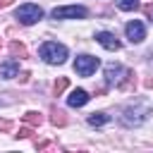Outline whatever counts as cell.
<instances>
[{"mask_svg":"<svg viewBox=\"0 0 153 153\" xmlns=\"http://www.w3.org/2000/svg\"><path fill=\"white\" fill-rule=\"evenodd\" d=\"M131 69L117 65V62H110L105 65V84L108 86H117V88H129L131 86Z\"/></svg>","mask_w":153,"mask_h":153,"instance_id":"cell-1","label":"cell"},{"mask_svg":"<svg viewBox=\"0 0 153 153\" xmlns=\"http://www.w3.org/2000/svg\"><path fill=\"white\" fill-rule=\"evenodd\" d=\"M38 53H41L43 62H48V65H62L67 60V48L57 41H45Z\"/></svg>","mask_w":153,"mask_h":153,"instance_id":"cell-2","label":"cell"},{"mask_svg":"<svg viewBox=\"0 0 153 153\" xmlns=\"http://www.w3.org/2000/svg\"><path fill=\"white\" fill-rule=\"evenodd\" d=\"M146 115H148V108L146 105H129V108H124V112H122V117H120V122L124 124V127H141L143 122H146Z\"/></svg>","mask_w":153,"mask_h":153,"instance_id":"cell-3","label":"cell"},{"mask_svg":"<svg viewBox=\"0 0 153 153\" xmlns=\"http://www.w3.org/2000/svg\"><path fill=\"white\" fill-rule=\"evenodd\" d=\"M14 17L19 19V24H24V26H31V24H36V22H41V19H43V10H41L38 5H31V2H26V5H19V7H17Z\"/></svg>","mask_w":153,"mask_h":153,"instance_id":"cell-4","label":"cell"},{"mask_svg":"<svg viewBox=\"0 0 153 153\" xmlns=\"http://www.w3.org/2000/svg\"><path fill=\"white\" fill-rule=\"evenodd\" d=\"M98 67H100V60L93 57V55H79V57L74 60V72H76L79 76H91Z\"/></svg>","mask_w":153,"mask_h":153,"instance_id":"cell-5","label":"cell"},{"mask_svg":"<svg viewBox=\"0 0 153 153\" xmlns=\"http://www.w3.org/2000/svg\"><path fill=\"white\" fill-rule=\"evenodd\" d=\"M86 14H88V10H86V7H81V5L55 7V10L50 12V17H53V19H84Z\"/></svg>","mask_w":153,"mask_h":153,"instance_id":"cell-6","label":"cell"},{"mask_svg":"<svg viewBox=\"0 0 153 153\" xmlns=\"http://www.w3.org/2000/svg\"><path fill=\"white\" fill-rule=\"evenodd\" d=\"M124 33H127V38H129V43H141V41L146 38V29H143V24H141L139 19H134V22H129V24L124 26Z\"/></svg>","mask_w":153,"mask_h":153,"instance_id":"cell-7","label":"cell"},{"mask_svg":"<svg viewBox=\"0 0 153 153\" xmlns=\"http://www.w3.org/2000/svg\"><path fill=\"white\" fill-rule=\"evenodd\" d=\"M96 41H98L105 50H120V41H117V36L110 33V31H98V33H96Z\"/></svg>","mask_w":153,"mask_h":153,"instance_id":"cell-8","label":"cell"},{"mask_svg":"<svg viewBox=\"0 0 153 153\" xmlns=\"http://www.w3.org/2000/svg\"><path fill=\"white\" fill-rule=\"evenodd\" d=\"M17 74H19V62L14 57H10L0 65V79H14Z\"/></svg>","mask_w":153,"mask_h":153,"instance_id":"cell-9","label":"cell"},{"mask_svg":"<svg viewBox=\"0 0 153 153\" xmlns=\"http://www.w3.org/2000/svg\"><path fill=\"white\" fill-rule=\"evenodd\" d=\"M88 93L84 91V88H74L69 96H67V103H69V108H81V105H86L88 103Z\"/></svg>","mask_w":153,"mask_h":153,"instance_id":"cell-10","label":"cell"},{"mask_svg":"<svg viewBox=\"0 0 153 153\" xmlns=\"http://www.w3.org/2000/svg\"><path fill=\"white\" fill-rule=\"evenodd\" d=\"M108 122H110V115H105V112H91L88 115V124L91 127H103Z\"/></svg>","mask_w":153,"mask_h":153,"instance_id":"cell-11","label":"cell"},{"mask_svg":"<svg viewBox=\"0 0 153 153\" xmlns=\"http://www.w3.org/2000/svg\"><path fill=\"white\" fill-rule=\"evenodd\" d=\"M50 122H53L55 127H65V124H67L65 110H57V108H53V110H50Z\"/></svg>","mask_w":153,"mask_h":153,"instance_id":"cell-12","label":"cell"},{"mask_svg":"<svg viewBox=\"0 0 153 153\" xmlns=\"http://www.w3.org/2000/svg\"><path fill=\"white\" fill-rule=\"evenodd\" d=\"M10 53H12L14 57H19V60H24V57L29 55V53H26V48H24L19 41H12V43H10Z\"/></svg>","mask_w":153,"mask_h":153,"instance_id":"cell-13","label":"cell"},{"mask_svg":"<svg viewBox=\"0 0 153 153\" xmlns=\"http://www.w3.org/2000/svg\"><path fill=\"white\" fill-rule=\"evenodd\" d=\"M67 86H69V79H67V76H60V79L53 84V93H55V96H62V91H65Z\"/></svg>","mask_w":153,"mask_h":153,"instance_id":"cell-14","label":"cell"},{"mask_svg":"<svg viewBox=\"0 0 153 153\" xmlns=\"http://www.w3.org/2000/svg\"><path fill=\"white\" fill-rule=\"evenodd\" d=\"M24 122H26V124H31V127H38V124L43 122V117H41V112H33V110H31V112H26V115H24Z\"/></svg>","mask_w":153,"mask_h":153,"instance_id":"cell-15","label":"cell"},{"mask_svg":"<svg viewBox=\"0 0 153 153\" xmlns=\"http://www.w3.org/2000/svg\"><path fill=\"white\" fill-rule=\"evenodd\" d=\"M117 7L124 10V12H131V10H139V0H120Z\"/></svg>","mask_w":153,"mask_h":153,"instance_id":"cell-16","label":"cell"},{"mask_svg":"<svg viewBox=\"0 0 153 153\" xmlns=\"http://www.w3.org/2000/svg\"><path fill=\"white\" fill-rule=\"evenodd\" d=\"M31 134H33V129H31V124H29V127H22L17 136H19V139H26V136H31Z\"/></svg>","mask_w":153,"mask_h":153,"instance_id":"cell-17","label":"cell"},{"mask_svg":"<svg viewBox=\"0 0 153 153\" xmlns=\"http://www.w3.org/2000/svg\"><path fill=\"white\" fill-rule=\"evenodd\" d=\"M12 129V122L10 120H0V131H10Z\"/></svg>","mask_w":153,"mask_h":153,"instance_id":"cell-18","label":"cell"},{"mask_svg":"<svg viewBox=\"0 0 153 153\" xmlns=\"http://www.w3.org/2000/svg\"><path fill=\"white\" fill-rule=\"evenodd\" d=\"M143 12H146V17L151 19V24H153V2H148L146 7H143Z\"/></svg>","mask_w":153,"mask_h":153,"instance_id":"cell-19","label":"cell"},{"mask_svg":"<svg viewBox=\"0 0 153 153\" xmlns=\"http://www.w3.org/2000/svg\"><path fill=\"white\" fill-rule=\"evenodd\" d=\"M7 5H12V0H0V7H7Z\"/></svg>","mask_w":153,"mask_h":153,"instance_id":"cell-20","label":"cell"},{"mask_svg":"<svg viewBox=\"0 0 153 153\" xmlns=\"http://www.w3.org/2000/svg\"><path fill=\"white\" fill-rule=\"evenodd\" d=\"M143 84H146V88H153V79H146Z\"/></svg>","mask_w":153,"mask_h":153,"instance_id":"cell-21","label":"cell"},{"mask_svg":"<svg viewBox=\"0 0 153 153\" xmlns=\"http://www.w3.org/2000/svg\"><path fill=\"white\" fill-rule=\"evenodd\" d=\"M0 45H2V41H0Z\"/></svg>","mask_w":153,"mask_h":153,"instance_id":"cell-22","label":"cell"}]
</instances>
